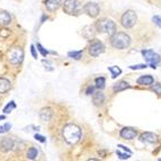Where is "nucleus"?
<instances>
[{"label":"nucleus","instance_id":"nucleus-16","mask_svg":"<svg viewBox=\"0 0 161 161\" xmlns=\"http://www.w3.org/2000/svg\"><path fill=\"white\" fill-rule=\"evenodd\" d=\"M11 88L10 81L7 78H0V94H6L8 92Z\"/></svg>","mask_w":161,"mask_h":161},{"label":"nucleus","instance_id":"nucleus-4","mask_svg":"<svg viewBox=\"0 0 161 161\" xmlns=\"http://www.w3.org/2000/svg\"><path fill=\"white\" fill-rule=\"evenodd\" d=\"M7 58L11 64H19L24 60V51L19 46H14L7 52Z\"/></svg>","mask_w":161,"mask_h":161},{"label":"nucleus","instance_id":"nucleus-9","mask_svg":"<svg viewBox=\"0 0 161 161\" xmlns=\"http://www.w3.org/2000/svg\"><path fill=\"white\" fill-rule=\"evenodd\" d=\"M83 11H85L89 17L95 18V17H97L98 14H99V6L95 3H88L83 7Z\"/></svg>","mask_w":161,"mask_h":161},{"label":"nucleus","instance_id":"nucleus-13","mask_svg":"<svg viewBox=\"0 0 161 161\" xmlns=\"http://www.w3.org/2000/svg\"><path fill=\"white\" fill-rule=\"evenodd\" d=\"M62 3V0H45V7L48 11H55Z\"/></svg>","mask_w":161,"mask_h":161},{"label":"nucleus","instance_id":"nucleus-18","mask_svg":"<svg viewBox=\"0 0 161 161\" xmlns=\"http://www.w3.org/2000/svg\"><path fill=\"white\" fill-rule=\"evenodd\" d=\"M92 95H94V97H92V102H94V104L96 105V106L103 105V103H104V100H105V95L103 94L102 92H94Z\"/></svg>","mask_w":161,"mask_h":161},{"label":"nucleus","instance_id":"nucleus-12","mask_svg":"<svg viewBox=\"0 0 161 161\" xmlns=\"http://www.w3.org/2000/svg\"><path fill=\"white\" fill-rule=\"evenodd\" d=\"M0 147H1V150L3 152H9V151H11L15 148V141L13 139H10V137H6V139H3L1 141Z\"/></svg>","mask_w":161,"mask_h":161},{"label":"nucleus","instance_id":"nucleus-3","mask_svg":"<svg viewBox=\"0 0 161 161\" xmlns=\"http://www.w3.org/2000/svg\"><path fill=\"white\" fill-rule=\"evenodd\" d=\"M95 27H96L97 32L110 35V36H112L114 33H116V24L112 19H108V18L99 19V20L96 23Z\"/></svg>","mask_w":161,"mask_h":161},{"label":"nucleus","instance_id":"nucleus-26","mask_svg":"<svg viewBox=\"0 0 161 161\" xmlns=\"http://www.w3.org/2000/svg\"><path fill=\"white\" fill-rule=\"evenodd\" d=\"M11 129L10 123H5L3 125H0V134H5L7 132H9V130Z\"/></svg>","mask_w":161,"mask_h":161},{"label":"nucleus","instance_id":"nucleus-37","mask_svg":"<svg viewBox=\"0 0 161 161\" xmlns=\"http://www.w3.org/2000/svg\"><path fill=\"white\" fill-rule=\"evenodd\" d=\"M6 116L5 115H0V121H3V119H5Z\"/></svg>","mask_w":161,"mask_h":161},{"label":"nucleus","instance_id":"nucleus-30","mask_svg":"<svg viewBox=\"0 0 161 161\" xmlns=\"http://www.w3.org/2000/svg\"><path fill=\"white\" fill-rule=\"evenodd\" d=\"M152 22L154 23L157 26L161 28V16H153L152 17Z\"/></svg>","mask_w":161,"mask_h":161},{"label":"nucleus","instance_id":"nucleus-19","mask_svg":"<svg viewBox=\"0 0 161 161\" xmlns=\"http://www.w3.org/2000/svg\"><path fill=\"white\" fill-rule=\"evenodd\" d=\"M82 35L87 40H90L95 36V27L94 26H86L82 31Z\"/></svg>","mask_w":161,"mask_h":161},{"label":"nucleus","instance_id":"nucleus-17","mask_svg":"<svg viewBox=\"0 0 161 161\" xmlns=\"http://www.w3.org/2000/svg\"><path fill=\"white\" fill-rule=\"evenodd\" d=\"M11 17L7 11L0 10V25L1 26H6V25L10 24Z\"/></svg>","mask_w":161,"mask_h":161},{"label":"nucleus","instance_id":"nucleus-2","mask_svg":"<svg viewBox=\"0 0 161 161\" xmlns=\"http://www.w3.org/2000/svg\"><path fill=\"white\" fill-rule=\"evenodd\" d=\"M110 44H112L113 47L117 48V50H125L131 44V37L127 34H125V33L116 32L112 35Z\"/></svg>","mask_w":161,"mask_h":161},{"label":"nucleus","instance_id":"nucleus-1","mask_svg":"<svg viewBox=\"0 0 161 161\" xmlns=\"http://www.w3.org/2000/svg\"><path fill=\"white\" fill-rule=\"evenodd\" d=\"M62 136L68 144H75L81 139V129L75 124H67L62 129Z\"/></svg>","mask_w":161,"mask_h":161},{"label":"nucleus","instance_id":"nucleus-31","mask_svg":"<svg viewBox=\"0 0 161 161\" xmlns=\"http://www.w3.org/2000/svg\"><path fill=\"white\" fill-rule=\"evenodd\" d=\"M152 90L154 92H157V94L160 95L161 94V85H160V83H154V85H153V87H152Z\"/></svg>","mask_w":161,"mask_h":161},{"label":"nucleus","instance_id":"nucleus-36","mask_svg":"<svg viewBox=\"0 0 161 161\" xmlns=\"http://www.w3.org/2000/svg\"><path fill=\"white\" fill-rule=\"evenodd\" d=\"M118 148H121L122 150H124V151H125V152H129V153H131V154H132L131 150H129V149H127L126 147H124V145H121V144H118Z\"/></svg>","mask_w":161,"mask_h":161},{"label":"nucleus","instance_id":"nucleus-35","mask_svg":"<svg viewBox=\"0 0 161 161\" xmlns=\"http://www.w3.org/2000/svg\"><path fill=\"white\" fill-rule=\"evenodd\" d=\"M31 53H32L33 58L37 59V53H36V48H35L34 45H31Z\"/></svg>","mask_w":161,"mask_h":161},{"label":"nucleus","instance_id":"nucleus-10","mask_svg":"<svg viewBox=\"0 0 161 161\" xmlns=\"http://www.w3.org/2000/svg\"><path fill=\"white\" fill-rule=\"evenodd\" d=\"M119 135L124 140H133L134 137H136L137 131L135 129H133V127H124L119 132Z\"/></svg>","mask_w":161,"mask_h":161},{"label":"nucleus","instance_id":"nucleus-21","mask_svg":"<svg viewBox=\"0 0 161 161\" xmlns=\"http://www.w3.org/2000/svg\"><path fill=\"white\" fill-rule=\"evenodd\" d=\"M108 71L112 73V78H113V79L117 78L118 75L122 73V70L119 69L118 67H109V68H108Z\"/></svg>","mask_w":161,"mask_h":161},{"label":"nucleus","instance_id":"nucleus-23","mask_svg":"<svg viewBox=\"0 0 161 161\" xmlns=\"http://www.w3.org/2000/svg\"><path fill=\"white\" fill-rule=\"evenodd\" d=\"M15 108H16V104H15V102H14V100H11V102H9L8 104L5 106V108H3V113L9 114V113H11Z\"/></svg>","mask_w":161,"mask_h":161},{"label":"nucleus","instance_id":"nucleus-32","mask_svg":"<svg viewBox=\"0 0 161 161\" xmlns=\"http://www.w3.org/2000/svg\"><path fill=\"white\" fill-rule=\"evenodd\" d=\"M34 139L36 140V141H38V142H41V143H45V142H46V139L43 136V135L36 134V135L34 136Z\"/></svg>","mask_w":161,"mask_h":161},{"label":"nucleus","instance_id":"nucleus-33","mask_svg":"<svg viewBox=\"0 0 161 161\" xmlns=\"http://www.w3.org/2000/svg\"><path fill=\"white\" fill-rule=\"evenodd\" d=\"M147 64H137V65H130V69L132 70H140V69H145Z\"/></svg>","mask_w":161,"mask_h":161},{"label":"nucleus","instance_id":"nucleus-20","mask_svg":"<svg viewBox=\"0 0 161 161\" xmlns=\"http://www.w3.org/2000/svg\"><path fill=\"white\" fill-rule=\"evenodd\" d=\"M127 88H130L129 82H126V81H119V82L114 85L113 89L115 92H123V90H125V89H127Z\"/></svg>","mask_w":161,"mask_h":161},{"label":"nucleus","instance_id":"nucleus-7","mask_svg":"<svg viewBox=\"0 0 161 161\" xmlns=\"http://www.w3.org/2000/svg\"><path fill=\"white\" fill-rule=\"evenodd\" d=\"M79 10V3L77 0H65L63 3V11L68 15L77 14Z\"/></svg>","mask_w":161,"mask_h":161},{"label":"nucleus","instance_id":"nucleus-5","mask_svg":"<svg viewBox=\"0 0 161 161\" xmlns=\"http://www.w3.org/2000/svg\"><path fill=\"white\" fill-rule=\"evenodd\" d=\"M137 22L136 14L133 10H126L123 14V16L121 18V24L125 28H132Z\"/></svg>","mask_w":161,"mask_h":161},{"label":"nucleus","instance_id":"nucleus-29","mask_svg":"<svg viewBox=\"0 0 161 161\" xmlns=\"http://www.w3.org/2000/svg\"><path fill=\"white\" fill-rule=\"evenodd\" d=\"M10 35V30H8V28H1L0 30V36L3 38H7Z\"/></svg>","mask_w":161,"mask_h":161},{"label":"nucleus","instance_id":"nucleus-22","mask_svg":"<svg viewBox=\"0 0 161 161\" xmlns=\"http://www.w3.org/2000/svg\"><path fill=\"white\" fill-rule=\"evenodd\" d=\"M38 156V151L36 148H34V147H32V148L28 150V152H27V158L31 159V160H34V159H36Z\"/></svg>","mask_w":161,"mask_h":161},{"label":"nucleus","instance_id":"nucleus-24","mask_svg":"<svg viewBox=\"0 0 161 161\" xmlns=\"http://www.w3.org/2000/svg\"><path fill=\"white\" fill-rule=\"evenodd\" d=\"M95 83H96V88H98L99 90H103L105 88V83H106V80H105L104 77H99V78H96L95 80Z\"/></svg>","mask_w":161,"mask_h":161},{"label":"nucleus","instance_id":"nucleus-15","mask_svg":"<svg viewBox=\"0 0 161 161\" xmlns=\"http://www.w3.org/2000/svg\"><path fill=\"white\" fill-rule=\"evenodd\" d=\"M52 116H53V112H52L51 108H43V109L40 112V117L41 119L43 122H48V121H51V118Z\"/></svg>","mask_w":161,"mask_h":161},{"label":"nucleus","instance_id":"nucleus-6","mask_svg":"<svg viewBox=\"0 0 161 161\" xmlns=\"http://www.w3.org/2000/svg\"><path fill=\"white\" fill-rule=\"evenodd\" d=\"M142 55L145 59V61L148 62L149 64H150V67L153 68V69H156L157 64H158L161 60L160 55L158 53H156L154 51H152V50H143Z\"/></svg>","mask_w":161,"mask_h":161},{"label":"nucleus","instance_id":"nucleus-25","mask_svg":"<svg viewBox=\"0 0 161 161\" xmlns=\"http://www.w3.org/2000/svg\"><path fill=\"white\" fill-rule=\"evenodd\" d=\"M68 57L75 60H80L82 58V51H71L68 53Z\"/></svg>","mask_w":161,"mask_h":161},{"label":"nucleus","instance_id":"nucleus-8","mask_svg":"<svg viewBox=\"0 0 161 161\" xmlns=\"http://www.w3.org/2000/svg\"><path fill=\"white\" fill-rule=\"evenodd\" d=\"M104 50H105V46L100 41H94L89 45V54L92 57H98L99 54H102L104 52Z\"/></svg>","mask_w":161,"mask_h":161},{"label":"nucleus","instance_id":"nucleus-28","mask_svg":"<svg viewBox=\"0 0 161 161\" xmlns=\"http://www.w3.org/2000/svg\"><path fill=\"white\" fill-rule=\"evenodd\" d=\"M116 154L118 156V158H119V159H123V160H125V159H129L130 157L132 156L131 153H129V152L124 153V152H122L121 150H117V151H116Z\"/></svg>","mask_w":161,"mask_h":161},{"label":"nucleus","instance_id":"nucleus-27","mask_svg":"<svg viewBox=\"0 0 161 161\" xmlns=\"http://www.w3.org/2000/svg\"><path fill=\"white\" fill-rule=\"evenodd\" d=\"M36 47H37V50H38V52H40L42 55H43L44 58H46L47 57V54L50 53V52L46 50V48H44L43 46H42V44H40V43H37L36 44Z\"/></svg>","mask_w":161,"mask_h":161},{"label":"nucleus","instance_id":"nucleus-34","mask_svg":"<svg viewBox=\"0 0 161 161\" xmlns=\"http://www.w3.org/2000/svg\"><path fill=\"white\" fill-rule=\"evenodd\" d=\"M95 88H96V86H89L86 90V95H88V96L92 95L95 92Z\"/></svg>","mask_w":161,"mask_h":161},{"label":"nucleus","instance_id":"nucleus-11","mask_svg":"<svg viewBox=\"0 0 161 161\" xmlns=\"http://www.w3.org/2000/svg\"><path fill=\"white\" fill-rule=\"evenodd\" d=\"M140 141L144 143L153 144V143L158 142V136L154 133H151V132H144V133H142V134L140 135Z\"/></svg>","mask_w":161,"mask_h":161},{"label":"nucleus","instance_id":"nucleus-14","mask_svg":"<svg viewBox=\"0 0 161 161\" xmlns=\"http://www.w3.org/2000/svg\"><path fill=\"white\" fill-rule=\"evenodd\" d=\"M136 82L141 86H151L154 82V79H153L152 75H141L139 79L136 80Z\"/></svg>","mask_w":161,"mask_h":161}]
</instances>
